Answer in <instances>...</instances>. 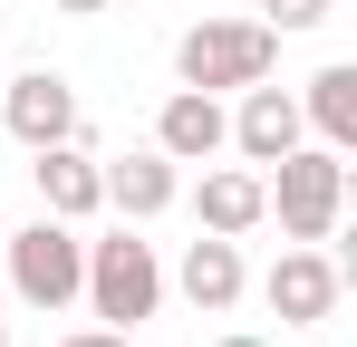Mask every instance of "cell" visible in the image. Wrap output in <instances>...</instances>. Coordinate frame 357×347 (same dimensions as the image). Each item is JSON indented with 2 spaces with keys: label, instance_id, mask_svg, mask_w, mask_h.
<instances>
[{
  "label": "cell",
  "instance_id": "6da1fadb",
  "mask_svg": "<svg viewBox=\"0 0 357 347\" xmlns=\"http://www.w3.org/2000/svg\"><path fill=\"white\" fill-rule=\"evenodd\" d=\"M271 58H280V29L271 20H193L174 39V77L203 87V97H222V87H261Z\"/></svg>",
  "mask_w": 357,
  "mask_h": 347
},
{
  "label": "cell",
  "instance_id": "7a4b0ae2",
  "mask_svg": "<svg viewBox=\"0 0 357 347\" xmlns=\"http://www.w3.org/2000/svg\"><path fill=\"white\" fill-rule=\"evenodd\" d=\"M338 203H348V164H338V145H290L271 183H261V213H280L290 241H328L338 231Z\"/></svg>",
  "mask_w": 357,
  "mask_h": 347
},
{
  "label": "cell",
  "instance_id": "3957f363",
  "mask_svg": "<svg viewBox=\"0 0 357 347\" xmlns=\"http://www.w3.org/2000/svg\"><path fill=\"white\" fill-rule=\"evenodd\" d=\"M87 309L107 318V328H135V318H155L165 309V270H155V241H135V231H107V241H87Z\"/></svg>",
  "mask_w": 357,
  "mask_h": 347
},
{
  "label": "cell",
  "instance_id": "277c9868",
  "mask_svg": "<svg viewBox=\"0 0 357 347\" xmlns=\"http://www.w3.org/2000/svg\"><path fill=\"white\" fill-rule=\"evenodd\" d=\"M0 251H10V289H20L29 309H68L77 280H87V241H77V222H59V213H39L29 231H0Z\"/></svg>",
  "mask_w": 357,
  "mask_h": 347
},
{
  "label": "cell",
  "instance_id": "5b68a950",
  "mask_svg": "<svg viewBox=\"0 0 357 347\" xmlns=\"http://www.w3.org/2000/svg\"><path fill=\"white\" fill-rule=\"evenodd\" d=\"M0 125L39 155V145H68L77 135V87H68L59 68H20V77H0Z\"/></svg>",
  "mask_w": 357,
  "mask_h": 347
},
{
  "label": "cell",
  "instance_id": "8992f818",
  "mask_svg": "<svg viewBox=\"0 0 357 347\" xmlns=\"http://www.w3.org/2000/svg\"><path fill=\"white\" fill-rule=\"evenodd\" d=\"M261 299H271V318H280V328H319V318L338 309V261H328L319 241H290V251L271 261Z\"/></svg>",
  "mask_w": 357,
  "mask_h": 347
},
{
  "label": "cell",
  "instance_id": "52a82bcc",
  "mask_svg": "<svg viewBox=\"0 0 357 347\" xmlns=\"http://www.w3.org/2000/svg\"><path fill=\"white\" fill-rule=\"evenodd\" d=\"M29 183H39V203H49L59 222H87V213L107 203V164L87 155V135H68V145H39Z\"/></svg>",
  "mask_w": 357,
  "mask_h": 347
},
{
  "label": "cell",
  "instance_id": "ba28073f",
  "mask_svg": "<svg viewBox=\"0 0 357 347\" xmlns=\"http://www.w3.org/2000/svg\"><path fill=\"white\" fill-rule=\"evenodd\" d=\"M155 145H165L174 164H213V155L232 145V116H222V97L174 87V97H165V116H155Z\"/></svg>",
  "mask_w": 357,
  "mask_h": 347
},
{
  "label": "cell",
  "instance_id": "9c48e42d",
  "mask_svg": "<svg viewBox=\"0 0 357 347\" xmlns=\"http://www.w3.org/2000/svg\"><path fill=\"white\" fill-rule=\"evenodd\" d=\"M232 145H241V164H280L299 145V97L290 87H241V116H232Z\"/></svg>",
  "mask_w": 357,
  "mask_h": 347
},
{
  "label": "cell",
  "instance_id": "30bf717a",
  "mask_svg": "<svg viewBox=\"0 0 357 347\" xmlns=\"http://www.w3.org/2000/svg\"><path fill=\"white\" fill-rule=\"evenodd\" d=\"M174 193H183V174H174V155H165V145H145V155L107 164V203H116L126 222H155Z\"/></svg>",
  "mask_w": 357,
  "mask_h": 347
},
{
  "label": "cell",
  "instance_id": "8fae6325",
  "mask_svg": "<svg viewBox=\"0 0 357 347\" xmlns=\"http://www.w3.org/2000/svg\"><path fill=\"white\" fill-rule=\"evenodd\" d=\"M241 280H251V270H241V241H222V231H203V241L183 251V299H193L203 318H222L241 299Z\"/></svg>",
  "mask_w": 357,
  "mask_h": 347
},
{
  "label": "cell",
  "instance_id": "7c38bea8",
  "mask_svg": "<svg viewBox=\"0 0 357 347\" xmlns=\"http://www.w3.org/2000/svg\"><path fill=\"white\" fill-rule=\"evenodd\" d=\"M299 125H319V145H338V155L357 145V68H348V58L309 77V97H299Z\"/></svg>",
  "mask_w": 357,
  "mask_h": 347
},
{
  "label": "cell",
  "instance_id": "4fadbf2b",
  "mask_svg": "<svg viewBox=\"0 0 357 347\" xmlns=\"http://www.w3.org/2000/svg\"><path fill=\"white\" fill-rule=\"evenodd\" d=\"M193 213H203V231H222V241H241V231L261 222V174H203V193H193Z\"/></svg>",
  "mask_w": 357,
  "mask_h": 347
},
{
  "label": "cell",
  "instance_id": "5bb4252c",
  "mask_svg": "<svg viewBox=\"0 0 357 347\" xmlns=\"http://www.w3.org/2000/svg\"><path fill=\"white\" fill-rule=\"evenodd\" d=\"M261 10H271V29H319L338 0H261Z\"/></svg>",
  "mask_w": 357,
  "mask_h": 347
},
{
  "label": "cell",
  "instance_id": "9a60e30c",
  "mask_svg": "<svg viewBox=\"0 0 357 347\" xmlns=\"http://www.w3.org/2000/svg\"><path fill=\"white\" fill-rule=\"evenodd\" d=\"M59 347H135V328H77V338H59Z\"/></svg>",
  "mask_w": 357,
  "mask_h": 347
},
{
  "label": "cell",
  "instance_id": "2e32d148",
  "mask_svg": "<svg viewBox=\"0 0 357 347\" xmlns=\"http://www.w3.org/2000/svg\"><path fill=\"white\" fill-rule=\"evenodd\" d=\"M59 10H68V20H87V10H107V0H59Z\"/></svg>",
  "mask_w": 357,
  "mask_h": 347
},
{
  "label": "cell",
  "instance_id": "e0dca14e",
  "mask_svg": "<svg viewBox=\"0 0 357 347\" xmlns=\"http://www.w3.org/2000/svg\"><path fill=\"white\" fill-rule=\"evenodd\" d=\"M222 347H261V338H222Z\"/></svg>",
  "mask_w": 357,
  "mask_h": 347
},
{
  "label": "cell",
  "instance_id": "ac0fdd59",
  "mask_svg": "<svg viewBox=\"0 0 357 347\" xmlns=\"http://www.w3.org/2000/svg\"><path fill=\"white\" fill-rule=\"evenodd\" d=\"M0 347H10V328H0Z\"/></svg>",
  "mask_w": 357,
  "mask_h": 347
}]
</instances>
